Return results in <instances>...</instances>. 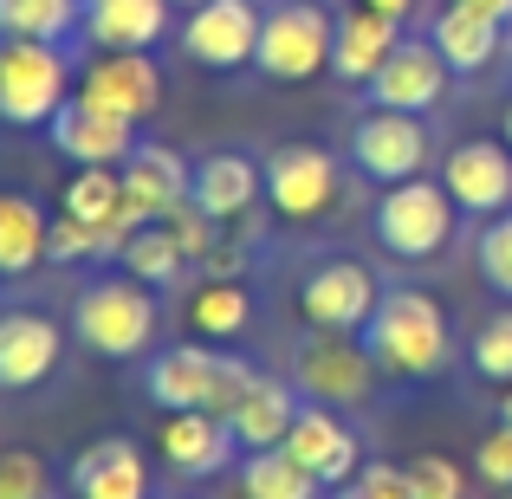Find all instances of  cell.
<instances>
[{
	"mask_svg": "<svg viewBox=\"0 0 512 499\" xmlns=\"http://www.w3.org/2000/svg\"><path fill=\"white\" fill-rule=\"evenodd\" d=\"M363 344L376 350L383 376H402V383H428V376L448 370L454 357V325L448 305L422 286H389L376 318L363 325Z\"/></svg>",
	"mask_w": 512,
	"mask_h": 499,
	"instance_id": "cell-1",
	"label": "cell"
},
{
	"mask_svg": "<svg viewBox=\"0 0 512 499\" xmlns=\"http://www.w3.org/2000/svg\"><path fill=\"white\" fill-rule=\"evenodd\" d=\"M370 234L389 260H409V266L441 260L454 247V234H461V201L448 195L441 175H415V182H396L376 195Z\"/></svg>",
	"mask_w": 512,
	"mask_h": 499,
	"instance_id": "cell-2",
	"label": "cell"
},
{
	"mask_svg": "<svg viewBox=\"0 0 512 499\" xmlns=\"http://www.w3.org/2000/svg\"><path fill=\"white\" fill-rule=\"evenodd\" d=\"M156 331H163V299L143 279H91L72 305V337L98 357L124 363V357H150Z\"/></svg>",
	"mask_w": 512,
	"mask_h": 499,
	"instance_id": "cell-3",
	"label": "cell"
},
{
	"mask_svg": "<svg viewBox=\"0 0 512 499\" xmlns=\"http://www.w3.org/2000/svg\"><path fill=\"white\" fill-rule=\"evenodd\" d=\"M78 98V65L59 39H0V124L46 130Z\"/></svg>",
	"mask_w": 512,
	"mask_h": 499,
	"instance_id": "cell-4",
	"label": "cell"
},
{
	"mask_svg": "<svg viewBox=\"0 0 512 499\" xmlns=\"http://www.w3.org/2000/svg\"><path fill=\"white\" fill-rule=\"evenodd\" d=\"M331 46H338V13H325L318 0H279L266 7L253 72L266 85H312L318 72H331Z\"/></svg>",
	"mask_w": 512,
	"mask_h": 499,
	"instance_id": "cell-5",
	"label": "cell"
},
{
	"mask_svg": "<svg viewBox=\"0 0 512 499\" xmlns=\"http://www.w3.org/2000/svg\"><path fill=\"white\" fill-rule=\"evenodd\" d=\"M344 156H350V169H357L363 182L396 188V182H415V175H428L435 130H428V117H415V111L370 104V111H357V124H350Z\"/></svg>",
	"mask_w": 512,
	"mask_h": 499,
	"instance_id": "cell-6",
	"label": "cell"
},
{
	"mask_svg": "<svg viewBox=\"0 0 512 499\" xmlns=\"http://www.w3.org/2000/svg\"><path fill=\"white\" fill-rule=\"evenodd\" d=\"M376 350L363 337L344 331H305L299 350H292V383L305 389V402H331V409H363L376 396Z\"/></svg>",
	"mask_w": 512,
	"mask_h": 499,
	"instance_id": "cell-7",
	"label": "cell"
},
{
	"mask_svg": "<svg viewBox=\"0 0 512 499\" xmlns=\"http://www.w3.org/2000/svg\"><path fill=\"white\" fill-rule=\"evenodd\" d=\"M338 195H344V169L325 143H279L266 156V201H273L279 221L312 227L338 208Z\"/></svg>",
	"mask_w": 512,
	"mask_h": 499,
	"instance_id": "cell-8",
	"label": "cell"
},
{
	"mask_svg": "<svg viewBox=\"0 0 512 499\" xmlns=\"http://www.w3.org/2000/svg\"><path fill=\"white\" fill-rule=\"evenodd\" d=\"M292 305H299V325L305 331L363 337V325H370L376 305H383V286H376V273L363 260H318L312 273L299 279Z\"/></svg>",
	"mask_w": 512,
	"mask_h": 499,
	"instance_id": "cell-9",
	"label": "cell"
},
{
	"mask_svg": "<svg viewBox=\"0 0 512 499\" xmlns=\"http://www.w3.org/2000/svg\"><path fill=\"white\" fill-rule=\"evenodd\" d=\"M260 0H201V7H188V20L175 26V39H182V52L195 65H208V72H240V65H253V52H260Z\"/></svg>",
	"mask_w": 512,
	"mask_h": 499,
	"instance_id": "cell-10",
	"label": "cell"
},
{
	"mask_svg": "<svg viewBox=\"0 0 512 499\" xmlns=\"http://www.w3.org/2000/svg\"><path fill=\"white\" fill-rule=\"evenodd\" d=\"M78 104L124 124H150L163 111V65L150 52H98L91 65H78Z\"/></svg>",
	"mask_w": 512,
	"mask_h": 499,
	"instance_id": "cell-11",
	"label": "cell"
},
{
	"mask_svg": "<svg viewBox=\"0 0 512 499\" xmlns=\"http://www.w3.org/2000/svg\"><path fill=\"white\" fill-rule=\"evenodd\" d=\"M441 182L461 201V214L474 221H493V214H512V143L500 137H467L441 156Z\"/></svg>",
	"mask_w": 512,
	"mask_h": 499,
	"instance_id": "cell-12",
	"label": "cell"
},
{
	"mask_svg": "<svg viewBox=\"0 0 512 499\" xmlns=\"http://www.w3.org/2000/svg\"><path fill=\"white\" fill-rule=\"evenodd\" d=\"M286 454H292V461H299L325 493L350 487V480H357V467H363L357 428H350L344 415L331 409V402H305L299 422H292V435H286Z\"/></svg>",
	"mask_w": 512,
	"mask_h": 499,
	"instance_id": "cell-13",
	"label": "cell"
},
{
	"mask_svg": "<svg viewBox=\"0 0 512 499\" xmlns=\"http://www.w3.org/2000/svg\"><path fill=\"white\" fill-rule=\"evenodd\" d=\"M454 85V65L441 59L435 39H402L396 52H389V65L370 78V104H389V111H441V98H448Z\"/></svg>",
	"mask_w": 512,
	"mask_h": 499,
	"instance_id": "cell-14",
	"label": "cell"
},
{
	"mask_svg": "<svg viewBox=\"0 0 512 499\" xmlns=\"http://www.w3.org/2000/svg\"><path fill=\"white\" fill-rule=\"evenodd\" d=\"M46 137L72 169H124L130 150L143 143L137 124H124V117H111V111H91V104H78V98L46 124Z\"/></svg>",
	"mask_w": 512,
	"mask_h": 499,
	"instance_id": "cell-15",
	"label": "cell"
},
{
	"mask_svg": "<svg viewBox=\"0 0 512 499\" xmlns=\"http://www.w3.org/2000/svg\"><path fill=\"white\" fill-rule=\"evenodd\" d=\"M65 357V331L46 312H0V389L26 396L39 389Z\"/></svg>",
	"mask_w": 512,
	"mask_h": 499,
	"instance_id": "cell-16",
	"label": "cell"
},
{
	"mask_svg": "<svg viewBox=\"0 0 512 499\" xmlns=\"http://www.w3.org/2000/svg\"><path fill=\"white\" fill-rule=\"evenodd\" d=\"M240 454L234 428H227V415L214 409H175L163 415V467L182 480H214L227 474V461Z\"/></svg>",
	"mask_w": 512,
	"mask_h": 499,
	"instance_id": "cell-17",
	"label": "cell"
},
{
	"mask_svg": "<svg viewBox=\"0 0 512 499\" xmlns=\"http://www.w3.org/2000/svg\"><path fill=\"white\" fill-rule=\"evenodd\" d=\"M214 376H221V350L208 344H163L143 370V396L163 415L175 409H214Z\"/></svg>",
	"mask_w": 512,
	"mask_h": 499,
	"instance_id": "cell-18",
	"label": "cell"
},
{
	"mask_svg": "<svg viewBox=\"0 0 512 499\" xmlns=\"http://www.w3.org/2000/svg\"><path fill=\"white\" fill-rule=\"evenodd\" d=\"M266 195V163H253L247 150H208L195 163V208L208 214V221H247L253 208H260Z\"/></svg>",
	"mask_w": 512,
	"mask_h": 499,
	"instance_id": "cell-19",
	"label": "cell"
},
{
	"mask_svg": "<svg viewBox=\"0 0 512 499\" xmlns=\"http://www.w3.org/2000/svg\"><path fill=\"white\" fill-rule=\"evenodd\" d=\"M65 487H72V499H156L150 461H143V448H137V441H124V435L91 441V448L72 461Z\"/></svg>",
	"mask_w": 512,
	"mask_h": 499,
	"instance_id": "cell-20",
	"label": "cell"
},
{
	"mask_svg": "<svg viewBox=\"0 0 512 499\" xmlns=\"http://www.w3.org/2000/svg\"><path fill=\"white\" fill-rule=\"evenodd\" d=\"M124 195H130V208H137L143 221H163L169 208H182V201L195 195V163H188L182 150H169V143L143 137L137 150H130V163H124Z\"/></svg>",
	"mask_w": 512,
	"mask_h": 499,
	"instance_id": "cell-21",
	"label": "cell"
},
{
	"mask_svg": "<svg viewBox=\"0 0 512 499\" xmlns=\"http://www.w3.org/2000/svg\"><path fill=\"white\" fill-rule=\"evenodd\" d=\"M299 409H305V389H299V383H286V376H266V370H260V383H253L247 396L234 402L227 428H234L240 454L286 448V435H292V422H299Z\"/></svg>",
	"mask_w": 512,
	"mask_h": 499,
	"instance_id": "cell-22",
	"label": "cell"
},
{
	"mask_svg": "<svg viewBox=\"0 0 512 499\" xmlns=\"http://www.w3.org/2000/svg\"><path fill=\"white\" fill-rule=\"evenodd\" d=\"M402 20H389V13H370V7H350L338 13V46H331V78L338 85H363L370 91V78L389 65V52L402 46Z\"/></svg>",
	"mask_w": 512,
	"mask_h": 499,
	"instance_id": "cell-23",
	"label": "cell"
},
{
	"mask_svg": "<svg viewBox=\"0 0 512 499\" xmlns=\"http://www.w3.org/2000/svg\"><path fill=\"white\" fill-rule=\"evenodd\" d=\"M175 0H85V39L98 52H150L169 33Z\"/></svg>",
	"mask_w": 512,
	"mask_h": 499,
	"instance_id": "cell-24",
	"label": "cell"
},
{
	"mask_svg": "<svg viewBox=\"0 0 512 499\" xmlns=\"http://www.w3.org/2000/svg\"><path fill=\"white\" fill-rule=\"evenodd\" d=\"M428 39L441 46V59L454 65V72H487L493 59L506 52V20H493V13H474L461 7V0H448V7L435 13V26H428Z\"/></svg>",
	"mask_w": 512,
	"mask_h": 499,
	"instance_id": "cell-25",
	"label": "cell"
},
{
	"mask_svg": "<svg viewBox=\"0 0 512 499\" xmlns=\"http://www.w3.org/2000/svg\"><path fill=\"white\" fill-rule=\"evenodd\" d=\"M46 234H52V214L20 188H0V279L33 273L46 260Z\"/></svg>",
	"mask_w": 512,
	"mask_h": 499,
	"instance_id": "cell-26",
	"label": "cell"
},
{
	"mask_svg": "<svg viewBox=\"0 0 512 499\" xmlns=\"http://www.w3.org/2000/svg\"><path fill=\"white\" fill-rule=\"evenodd\" d=\"M253 292L240 286V279H201L195 292H188V325L201 337H214V344H234V337L253 331Z\"/></svg>",
	"mask_w": 512,
	"mask_h": 499,
	"instance_id": "cell-27",
	"label": "cell"
},
{
	"mask_svg": "<svg viewBox=\"0 0 512 499\" xmlns=\"http://www.w3.org/2000/svg\"><path fill=\"white\" fill-rule=\"evenodd\" d=\"M117 266H124L130 279H143V286H156V292H169V286H182L188 273H195V260H188V247L169 234L163 221H150V227H137L130 234V247L117 253Z\"/></svg>",
	"mask_w": 512,
	"mask_h": 499,
	"instance_id": "cell-28",
	"label": "cell"
},
{
	"mask_svg": "<svg viewBox=\"0 0 512 499\" xmlns=\"http://www.w3.org/2000/svg\"><path fill=\"white\" fill-rule=\"evenodd\" d=\"M240 499H325V487L286 448H260L240 454Z\"/></svg>",
	"mask_w": 512,
	"mask_h": 499,
	"instance_id": "cell-29",
	"label": "cell"
},
{
	"mask_svg": "<svg viewBox=\"0 0 512 499\" xmlns=\"http://www.w3.org/2000/svg\"><path fill=\"white\" fill-rule=\"evenodd\" d=\"M85 33V0H0V39H72Z\"/></svg>",
	"mask_w": 512,
	"mask_h": 499,
	"instance_id": "cell-30",
	"label": "cell"
},
{
	"mask_svg": "<svg viewBox=\"0 0 512 499\" xmlns=\"http://www.w3.org/2000/svg\"><path fill=\"white\" fill-rule=\"evenodd\" d=\"M124 169H78L72 182H65V195H59V208L65 214H78V221H91V227H111L117 214H124Z\"/></svg>",
	"mask_w": 512,
	"mask_h": 499,
	"instance_id": "cell-31",
	"label": "cell"
},
{
	"mask_svg": "<svg viewBox=\"0 0 512 499\" xmlns=\"http://www.w3.org/2000/svg\"><path fill=\"white\" fill-rule=\"evenodd\" d=\"M467 363H474V376H487V383H512V305H500V312H487L474 325Z\"/></svg>",
	"mask_w": 512,
	"mask_h": 499,
	"instance_id": "cell-32",
	"label": "cell"
},
{
	"mask_svg": "<svg viewBox=\"0 0 512 499\" xmlns=\"http://www.w3.org/2000/svg\"><path fill=\"white\" fill-rule=\"evenodd\" d=\"M474 266H480V279H487V286L512 305V214L480 221V234H474Z\"/></svg>",
	"mask_w": 512,
	"mask_h": 499,
	"instance_id": "cell-33",
	"label": "cell"
},
{
	"mask_svg": "<svg viewBox=\"0 0 512 499\" xmlns=\"http://www.w3.org/2000/svg\"><path fill=\"white\" fill-rule=\"evenodd\" d=\"M46 260H52V266L111 260V247H104V227H91V221H78V214L59 208V221H52V234H46Z\"/></svg>",
	"mask_w": 512,
	"mask_h": 499,
	"instance_id": "cell-34",
	"label": "cell"
},
{
	"mask_svg": "<svg viewBox=\"0 0 512 499\" xmlns=\"http://www.w3.org/2000/svg\"><path fill=\"white\" fill-rule=\"evenodd\" d=\"M59 480H52L46 454L33 448H0V499H52Z\"/></svg>",
	"mask_w": 512,
	"mask_h": 499,
	"instance_id": "cell-35",
	"label": "cell"
},
{
	"mask_svg": "<svg viewBox=\"0 0 512 499\" xmlns=\"http://www.w3.org/2000/svg\"><path fill=\"white\" fill-rule=\"evenodd\" d=\"M409 493L415 499H467V474L448 454H415L409 461Z\"/></svg>",
	"mask_w": 512,
	"mask_h": 499,
	"instance_id": "cell-36",
	"label": "cell"
},
{
	"mask_svg": "<svg viewBox=\"0 0 512 499\" xmlns=\"http://www.w3.org/2000/svg\"><path fill=\"white\" fill-rule=\"evenodd\" d=\"M163 227H169V234H175V240L188 247V260H195V266L208 260V253L221 247V234H227V227H221V221H208V214H201L195 201H182V208H169V214H163Z\"/></svg>",
	"mask_w": 512,
	"mask_h": 499,
	"instance_id": "cell-37",
	"label": "cell"
},
{
	"mask_svg": "<svg viewBox=\"0 0 512 499\" xmlns=\"http://www.w3.org/2000/svg\"><path fill=\"white\" fill-rule=\"evenodd\" d=\"M474 474H480V487L512 493V422H500V428H487V435H480V448H474Z\"/></svg>",
	"mask_w": 512,
	"mask_h": 499,
	"instance_id": "cell-38",
	"label": "cell"
},
{
	"mask_svg": "<svg viewBox=\"0 0 512 499\" xmlns=\"http://www.w3.org/2000/svg\"><path fill=\"white\" fill-rule=\"evenodd\" d=\"M338 499H415L409 493V467H396V461H363L357 480L338 487Z\"/></svg>",
	"mask_w": 512,
	"mask_h": 499,
	"instance_id": "cell-39",
	"label": "cell"
},
{
	"mask_svg": "<svg viewBox=\"0 0 512 499\" xmlns=\"http://www.w3.org/2000/svg\"><path fill=\"white\" fill-rule=\"evenodd\" d=\"M253 383H260V370H253L240 350H221V376H214V415H234V402L247 396Z\"/></svg>",
	"mask_w": 512,
	"mask_h": 499,
	"instance_id": "cell-40",
	"label": "cell"
},
{
	"mask_svg": "<svg viewBox=\"0 0 512 499\" xmlns=\"http://www.w3.org/2000/svg\"><path fill=\"white\" fill-rule=\"evenodd\" d=\"M240 266H247V247H240L234 234H221V247H214L208 260L195 266V273H201V279H240Z\"/></svg>",
	"mask_w": 512,
	"mask_h": 499,
	"instance_id": "cell-41",
	"label": "cell"
},
{
	"mask_svg": "<svg viewBox=\"0 0 512 499\" xmlns=\"http://www.w3.org/2000/svg\"><path fill=\"white\" fill-rule=\"evenodd\" d=\"M357 7H370V13H389V20H409V13H415V0H357Z\"/></svg>",
	"mask_w": 512,
	"mask_h": 499,
	"instance_id": "cell-42",
	"label": "cell"
},
{
	"mask_svg": "<svg viewBox=\"0 0 512 499\" xmlns=\"http://www.w3.org/2000/svg\"><path fill=\"white\" fill-rule=\"evenodd\" d=\"M461 7H474V13H493V20H512V0H461Z\"/></svg>",
	"mask_w": 512,
	"mask_h": 499,
	"instance_id": "cell-43",
	"label": "cell"
},
{
	"mask_svg": "<svg viewBox=\"0 0 512 499\" xmlns=\"http://www.w3.org/2000/svg\"><path fill=\"white\" fill-rule=\"evenodd\" d=\"M500 422H512V383H506V396H500Z\"/></svg>",
	"mask_w": 512,
	"mask_h": 499,
	"instance_id": "cell-44",
	"label": "cell"
},
{
	"mask_svg": "<svg viewBox=\"0 0 512 499\" xmlns=\"http://www.w3.org/2000/svg\"><path fill=\"white\" fill-rule=\"evenodd\" d=\"M506 143H512V104H506Z\"/></svg>",
	"mask_w": 512,
	"mask_h": 499,
	"instance_id": "cell-45",
	"label": "cell"
},
{
	"mask_svg": "<svg viewBox=\"0 0 512 499\" xmlns=\"http://www.w3.org/2000/svg\"><path fill=\"white\" fill-rule=\"evenodd\" d=\"M175 7H201V0H175Z\"/></svg>",
	"mask_w": 512,
	"mask_h": 499,
	"instance_id": "cell-46",
	"label": "cell"
},
{
	"mask_svg": "<svg viewBox=\"0 0 512 499\" xmlns=\"http://www.w3.org/2000/svg\"><path fill=\"white\" fill-rule=\"evenodd\" d=\"M493 499H512V493H493Z\"/></svg>",
	"mask_w": 512,
	"mask_h": 499,
	"instance_id": "cell-47",
	"label": "cell"
}]
</instances>
